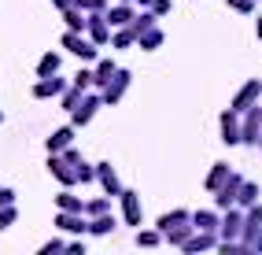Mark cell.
Wrapping results in <instances>:
<instances>
[{"mask_svg":"<svg viewBox=\"0 0 262 255\" xmlns=\"http://www.w3.org/2000/svg\"><path fill=\"white\" fill-rule=\"evenodd\" d=\"M59 71V56L56 52H45L41 63H37V78H48V74H56Z\"/></svg>","mask_w":262,"mask_h":255,"instance_id":"27","label":"cell"},{"mask_svg":"<svg viewBox=\"0 0 262 255\" xmlns=\"http://www.w3.org/2000/svg\"><path fill=\"white\" fill-rule=\"evenodd\" d=\"M63 89H67V81L56 78V74H48V78H41L37 85H33V96H37V100H48V96H59Z\"/></svg>","mask_w":262,"mask_h":255,"instance_id":"13","label":"cell"},{"mask_svg":"<svg viewBox=\"0 0 262 255\" xmlns=\"http://www.w3.org/2000/svg\"><path fill=\"white\" fill-rule=\"evenodd\" d=\"M258 96H262V81H258V78H251V81H248V85H244V89L233 96V104H229V108L240 115V111L255 108V104H258Z\"/></svg>","mask_w":262,"mask_h":255,"instance_id":"3","label":"cell"},{"mask_svg":"<svg viewBox=\"0 0 262 255\" xmlns=\"http://www.w3.org/2000/svg\"><path fill=\"white\" fill-rule=\"evenodd\" d=\"M103 104V100H100V93H81V100H78V104L71 108L74 115H71V126L78 130V126H85V122H89V118L96 115V108Z\"/></svg>","mask_w":262,"mask_h":255,"instance_id":"2","label":"cell"},{"mask_svg":"<svg viewBox=\"0 0 262 255\" xmlns=\"http://www.w3.org/2000/svg\"><path fill=\"white\" fill-rule=\"evenodd\" d=\"M52 4H56V8H71V0H52Z\"/></svg>","mask_w":262,"mask_h":255,"instance_id":"41","label":"cell"},{"mask_svg":"<svg viewBox=\"0 0 262 255\" xmlns=\"http://www.w3.org/2000/svg\"><path fill=\"white\" fill-rule=\"evenodd\" d=\"M244 115V122H240V144H258L262 137V108H248V111H240Z\"/></svg>","mask_w":262,"mask_h":255,"instance_id":"1","label":"cell"},{"mask_svg":"<svg viewBox=\"0 0 262 255\" xmlns=\"http://www.w3.org/2000/svg\"><path fill=\"white\" fill-rule=\"evenodd\" d=\"M96 178H100V185H103V193H107V196H118L122 193V181H118V174H115L111 163H96Z\"/></svg>","mask_w":262,"mask_h":255,"instance_id":"11","label":"cell"},{"mask_svg":"<svg viewBox=\"0 0 262 255\" xmlns=\"http://www.w3.org/2000/svg\"><path fill=\"white\" fill-rule=\"evenodd\" d=\"M262 229V203L255 200V203H248V215H244V226H240V233H244V244L251 248V237Z\"/></svg>","mask_w":262,"mask_h":255,"instance_id":"9","label":"cell"},{"mask_svg":"<svg viewBox=\"0 0 262 255\" xmlns=\"http://www.w3.org/2000/svg\"><path fill=\"white\" fill-rule=\"evenodd\" d=\"M188 233H192V226H185V222H181V226H173V229H166L163 237H166V241H170V244H178V248H181V241H185V237H188Z\"/></svg>","mask_w":262,"mask_h":255,"instance_id":"29","label":"cell"},{"mask_svg":"<svg viewBox=\"0 0 262 255\" xmlns=\"http://www.w3.org/2000/svg\"><path fill=\"white\" fill-rule=\"evenodd\" d=\"M181 222H188V211H166V215H159V233H166V229H173V226H181Z\"/></svg>","mask_w":262,"mask_h":255,"instance_id":"23","label":"cell"},{"mask_svg":"<svg viewBox=\"0 0 262 255\" xmlns=\"http://www.w3.org/2000/svg\"><path fill=\"white\" fill-rule=\"evenodd\" d=\"M229 215H225V222H222V241H236L240 237V226H244V215L236 207H225Z\"/></svg>","mask_w":262,"mask_h":255,"instance_id":"14","label":"cell"},{"mask_svg":"<svg viewBox=\"0 0 262 255\" xmlns=\"http://www.w3.org/2000/svg\"><path fill=\"white\" fill-rule=\"evenodd\" d=\"M159 241H163L159 229H141V233H137V244H141V248H155Z\"/></svg>","mask_w":262,"mask_h":255,"instance_id":"28","label":"cell"},{"mask_svg":"<svg viewBox=\"0 0 262 255\" xmlns=\"http://www.w3.org/2000/svg\"><path fill=\"white\" fill-rule=\"evenodd\" d=\"M67 144H74V126H63V130L52 133V137H48V156H52V152H63Z\"/></svg>","mask_w":262,"mask_h":255,"instance_id":"17","label":"cell"},{"mask_svg":"<svg viewBox=\"0 0 262 255\" xmlns=\"http://www.w3.org/2000/svg\"><path fill=\"white\" fill-rule=\"evenodd\" d=\"M8 203H15V193L11 189H0V207H8Z\"/></svg>","mask_w":262,"mask_h":255,"instance_id":"38","label":"cell"},{"mask_svg":"<svg viewBox=\"0 0 262 255\" xmlns=\"http://www.w3.org/2000/svg\"><path fill=\"white\" fill-rule=\"evenodd\" d=\"M137 4H141V8H151V0H137Z\"/></svg>","mask_w":262,"mask_h":255,"instance_id":"42","label":"cell"},{"mask_svg":"<svg viewBox=\"0 0 262 255\" xmlns=\"http://www.w3.org/2000/svg\"><path fill=\"white\" fill-rule=\"evenodd\" d=\"M74 85H78V89H89V85H93V71H78L74 74Z\"/></svg>","mask_w":262,"mask_h":255,"instance_id":"35","label":"cell"},{"mask_svg":"<svg viewBox=\"0 0 262 255\" xmlns=\"http://www.w3.org/2000/svg\"><path fill=\"white\" fill-rule=\"evenodd\" d=\"M56 203H59V211H78V215H81V207H85L81 196H74L71 189H63V193L56 196Z\"/></svg>","mask_w":262,"mask_h":255,"instance_id":"25","label":"cell"},{"mask_svg":"<svg viewBox=\"0 0 262 255\" xmlns=\"http://www.w3.org/2000/svg\"><path fill=\"white\" fill-rule=\"evenodd\" d=\"M214 244H218L214 229H192L185 241H181V248H185V251H207V248H214Z\"/></svg>","mask_w":262,"mask_h":255,"instance_id":"7","label":"cell"},{"mask_svg":"<svg viewBox=\"0 0 262 255\" xmlns=\"http://www.w3.org/2000/svg\"><path fill=\"white\" fill-rule=\"evenodd\" d=\"M59 248H67V244H63V241H48L41 251H45V255H52V251H59Z\"/></svg>","mask_w":262,"mask_h":255,"instance_id":"39","label":"cell"},{"mask_svg":"<svg viewBox=\"0 0 262 255\" xmlns=\"http://www.w3.org/2000/svg\"><path fill=\"white\" fill-rule=\"evenodd\" d=\"M85 30H89L93 45H107L111 41V26H107V19H103V11H93L89 19H85Z\"/></svg>","mask_w":262,"mask_h":255,"instance_id":"8","label":"cell"},{"mask_svg":"<svg viewBox=\"0 0 262 255\" xmlns=\"http://www.w3.org/2000/svg\"><path fill=\"white\" fill-rule=\"evenodd\" d=\"M251 248H255V251H262V229H258V233L251 237Z\"/></svg>","mask_w":262,"mask_h":255,"instance_id":"40","label":"cell"},{"mask_svg":"<svg viewBox=\"0 0 262 255\" xmlns=\"http://www.w3.org/2000/svg\"><path fill=\"white\" fill-rule=\"evenodd\" d=\"M81 93H85V89H78V85H71V93L63 96V108H74L78 100H81Z\"/></svg>","mask_w":262,"mask_h":255,"instance_id":"34","label":"cell"},{"mask_svg":"<svg viewBox=\"0 0 262 255\" xmlns=\"http://www.w3.org/2000/svg\"><path fill=\"white\" fill-rule=\"evenodd\" d=\"M56 226L67 229V233H85V218H81L78 211H59V215H56Z\"/></svg>","mask_w":262,"mask_h":255,"instance_id":"15","label":"cell"},{"mask_svg":"<svg viewBox=\"0 0 262 255\" xmlns=\"http://www.w3.org/2000/svg\"><path fill=\"white\" fill-rule=\"evenodd\" d=\"M118 200H122V218H126V226H141V196L133 189H122Z\"/></svg>","mask_w":262,"mask_h":255,"instance_id":"5","label":"cell"},{"mask_svg":"<svg viewBox=\"0 0 262 255\" xmlns=\"http://www.w3.org/2000/svg\"><path fill=\"white\" fill-rule=\"evenodd\" d=\"M126 89H129V71H115V74H111V81L103 85L100 100H103V104H118V100H122V93H126Z\"/></svg>","mask_w":262,"mask_h":255,"instance_id":"4","label":"cell"},{"mask_svg":"<svg viewBox=\"0 0 262 255\" xmlns=\"http://www.w3.org/2000/svg\"><path fill=\"white\" fill-rule=\"evenodd\" d=\"M240 174H233V170H229V178H225L222 181V189H218V207L225 211V207H233V203H236V193H240Z\"/></svg>","mask_w":262,"mask_h":255,"instance_id":"10","label":"cell"},{"mask_svg":"<svg viewBox=\"0 0 262 255\" xmlns=\"http://www.w3.org/2000/svg\"><path fill=\"white\" fill-rule=\"evenodd\" d=\"M255 30H258V37H262V15H258V26H255Z\"/></svg>","mask_w":262,"mask_h":255,"instance_id":"43","label":"cell"},{"mask_svg":"<svg viewBox=\"0 0 262 255\" xmlns=\"http://www.w3.org/2000/svg\"><path fill=\"white\" fill-rule=\"evenodd\" d=\"M151 11L155 15H166L170 11V0H151Z\"/></svg>","mask_w":262,"mask_h":255,"instance_id":"37","label":"cell"},{"mask_svg":"<svg viewBox=\"0 0 262 255\" xmlns=\"http://www.w3.org/2000/svg\"><path fill=\"white\" fill-rule=\"evenodd\" d=\"M229 8H236V11H255V0H229Z\"/></svg>","mask_w":262,"mask_h":255,"instance_id":"36","label":"cell"},{"mask_svg":"<svg viewBox=\"0 0 262 255\" xmlns=\"http://www.w3.org/2000/svg\"><path fill=\"white\" fill-rule=\"evenodd\" d=\"M188 222H192V229H214L218 215L214 211H196V215H188Z\"/></svg>","mask_w":262,"mask_h":255,"instance_id":"24","label":"cell"},{"mask_svg":"<svg viewBox=\"0 0 262 255\" xmlns=\"http://www.w3.org/2000/svg\"><path fill=\"white\" fill-rule=\"evenodd\" d=\"M133 41L141 45L144 52H151V48H159V45H163V30H159V26H148V30H141V33H137Z\"/></svg>","mask_w":262,"mask_h":255,"instance_id":"16","label":"cell"},{"mask_svg":"<svg viewBox=\"0 0 262 255\" xmlns=\"http://www.w3.org/2000/svg\"><path fill=\"white\" fill-rule=\"evenodd\" d=\"M129 45H133V33H129V26H122L115 33V48H129Z\"/></svg>","mask_w":262,"mask_h":255,"instance_id":"32","label":"cell"},{"mask_svg":"<svg viewBox=\"0 0 262 255\" xmlns=\"http://www.w3.org/2000/svg\"><path fill=\"white\" fill-rule=\"evenodd\" d=\"M103 211H111V200H93V203H85V207H81V215H89V218H96Z\"/></svg>","mask_w":262,"mask_h":255,"instance_id":"31","label":"cell"},{"mask_svg":"<svg viewBox=\"0 0 262 255\" xmlns=\"http://www.w3.org/2000/svg\"><path fill=\"white\" fill-rule=\"evenodd\" d=\"M0 122H4V115H0Z\"/></svg>","mask_w":262,"mask_h":255,"instance_id":"45","label":"cell"},{"mask_svg":"<svg viewBox=\"0 0 262 255\" xmlns=\"http://www.w3.org/2000/svg\"><path fill=\"white\" fill-rule=\"evenodd\" d=\"M63 19H67V30H71V33H81L85 30V11H78L74 4L63 8Z\"/></svg>","mask_w":262,"mask_h":255,"instance_id":"22","label":"cell"},{"mask_svg":"<svg viewBox=\"0 0 262 255\" xmlns=\"http://www.w3.org/2000/svg\"><path fill=\"white\" fill-rule=\"evenodd\" d=\"M225 178H229V163H214V170L207 174V193H218Z\"/></svg>","mask_w":262,"mask_h":255,"instance_id":"20","label":"cell"},{"mask_svg":"<svg viewBox=\"0 0 262 255\" xmlns=\"http://www.w3.org/2000/svg\"><path fill=\"white\" fill-rule=\"evenodd\" d=\"M63 45L71 48V52H74L78 59H85V63L96 59V45H93V41H85L81 33H71V30H67V33H63Z\"/></svg>","mask_w":262,"mask_h":255,"instance_id":"6","label":"cell"},{"mask_svg":"<svg viewBox=\"0 0 262 255\" xmlns=\"http://www.w3.org/2000/svg\"><path fill=\"white\" fill-rule=\"evenodd\" d=\"M258 148H262V137H258Z\"/></svg>","mask_w":262,"mask_h":255,"instance_id":"44","label":"cell"},{"mask_svg":"<svg viewBox=\"0 0 262 255\" xmlns=\"http://www.w3.org/2000/svg\"><path fill=\"white\" fill-rule=\"evenodd\" d=\"M222 141L225 144H240V118H236L233 108L222 111Z\"/></svg>","mask_w":262,"mask_h":255,"instance_id":"12","label":"cell"},{"mask_svg":"<svg viewBox=\"0 0 262 255\" xmlns=\"http://www.w3.org/2000/svg\"><path fill=\"white\" fill-rule=\"evenodd\" d=\"M85 229H89L93 237L111 233V229H115V215H107V211H103V215H96V218H93V222H85Z\"/></svg>","mask_w":262,"mask_h":255,"instance_id":"18","label":"cell"},{"mask_svg":"<svg viewBox=\"0 0 262 255\" xmlns=\"http://www.w3.org/2000/svg\"><path fill=\"white\" fill-rule=\"evenodd\" d=\"M103 19H107V26H126V23L133 19V8H129V4H118V8H111V11H103Z\"/></svg>","mask_w":262,"mask_h":255,"instance_id":"19","label":"cell"},{"mask_svg":"<svg viewBox=\"0 0 262 255\" xmlns=\"http://www.w3.org/2000/svg\"><path fill=\"white\" fill-rule=\"evenodd\" d=\"M15 222V203H8V207H0V229H8Z\"/></svg>","mask_w":262,"mask_h":255,"instance_id":"33","label":"cell"},{"mask_svg":"<svg viewBox=\"0 0 262 255\" xmlns=\"http://www.w3.org/2000/svg\"><path fill=\"white\" fill-rule=\"evenodd\" d=\"M255 200H258V185H255V181H240L236 203H240V207H248V203H255Z\"/></svg>","mask_w":262,"mask_h":255,"instance_id":"26","label":"cell"},{"mask_svg":"<svg viewBox=\"0 0 262 255\" xmlns=\"http://www.w3.org/2000/svg\"><path fill=\"white\" fill-rule=\"evenodd\" d=\"M115 71H118V67H115V59H100V67L93 71V85H100V89H103V85L111 81V74H115Z\"/></svg>","mask_w":262,"mask_h":255,"instance_id":"21","label":"cell"},{"mask_svg":"<svg viewBox=\"0 0 262 255\" xmlns=\"http://www.w3.org/2000/svg\"><path fill=\"white\" fill-rule=\"evenodd\" d=\"M71 4L78 8V11H107V0H71Z\"/></svg>","mask_w":262,"mask_h":255,"instance_id":"30","label":"cell"}]
</instances>
